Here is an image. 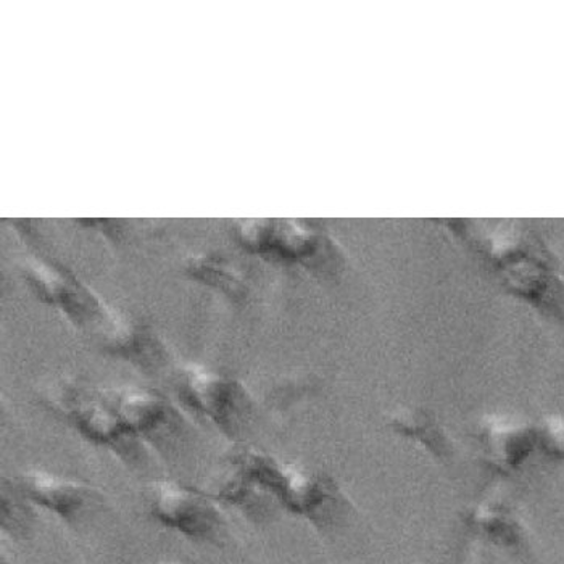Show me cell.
<instances>
[{
  "mask_svg": "<svg viewBox=\"0 0 564 564\" xmlns=\"http://www.w3.org/2000/svg\"><path fill=\"white\" fill-rule=\"evenodd\" d=\"M261 490L273 494L285 510L327 528L343 517L346 497L336 480L312 466L285 463L274 456L243 448L236 452Z\"/></svg>",
  "mask_w": 564,
  "mask_h": 564,
  "instance_id": "obj_1",
  "label": "cell"
},
{
  "mask_svg": "<svg viewBox=\"0 0 564 564\" xmlns=\"http://www.w3.org/2000/svg\"><path fill=\"white\" fill-rule=\"evenodd\" d=\"M48 409L62 414L87 442L109 448L124 462L138 459L139 438L110 405L104 392H94L75 382L52 386L43 397Z\"/></svg>",
  "mask_w": 564,
  "mask_h": 564,
  "instance_id": "obj_2",
  "label": "cell"
},
{
  "mask_svg": "<svg viewBox=\"0 0 564 564\" xmlns=\"http://www.w3.org/2000/svg\"><path fill=\"white\" fill-rule=\"evenodd\" d=\"M177 393L183 405L207 417L232 441L246 433L256 413L252 397L239 381L202 365L183 368Z\"/></svg>",
  "mask_w": 564,
  "mask_h": 564,
  "instance_id": "obj_3",
  "label": "cell"
},
{
  "mask_svg": "<svg viewBox=\"0 0 564 564\" xmlns=\"http://www.w3.org/2000/svg\"><path fill=\"white\" fill-rule=\"evenodd\" d=\"M508 291L535 306H553L563 285L539 243L521 232L494 236L487 249Z\"/></svg>",
  "mask_w": 564,
  "mask_h": 564,
  "instance_id": "obj_4",
  "label": "cell"
},
{
  "mask_svg": "<svg viewBox=\"0 0 564 564\" xmlns=\"http://www.w3.org/2000/svg\"><path fill=\"white\" fill-rule=\"evenodd\" d=\"M152 517L194 541H212L221 534V511L204 490L184 486L177 480H155L149 487Z\"/></svg>",
  "mask_w": 564,
  "mask_h": 564,
  "instance_id": "obj_5",
  "label": "cell"
},
{
  "mask_svg": "<svg viewBox=\"0 0 564 564\" xmlns=\"http://www.w3.org/2000/svg\"><path fill=\"white\" fill-rule=\"evenodd\" d=\"M484 463L499 475L521 471L539 451L538 423L514 413H486L476 424Z\"/></svg>",
  "mask_w": 564,
  "mask_h": 564,
  "instance_id": "obj_6",
  "label": "cell"
},
{
  "mask_svg": "<svg viewBox=\"0 0 564 564\" xmlns=\"http://www.w3.org/2000/svg\"><path fill=\"white\" fill-rule=\"evenodd\" d=\"M132 434L148 438L155 447H172L183 438L186 424L165 395L151 389L117 388L102 391Z\"/></svg>",
  "mask_w": 564,
  "mask_h": 564,
  "instance_id": "obj_7",
  "label": "cell"
},
{
  "mask_svg": "<svg viewBox=\"0 0 564 564\" xmlns=\"http://www.w3.org/2000/svg\"><path fill=\"white\" fill-rule=\"evenodd\" d=\"M24 497L66 522L78 521L99 503L100 494L83 480L64 478L45 469H26L17 479Z\"/></svg>",
  "mask_w": 564,
  "mask_h": 564,
  "instance_id": "obj_8",
  "label": "cell"
},
{
  "mask_svg": "<svg viewBox=\"0 0 564 564\" xmlns=\"http://www.w3.org/2000/svg\"><path fill=\"white\" fill-rule=\"evenodd\" d=\"M28 278L41 299L48 304L61 306L78 325L102 315L104 306L97 301L96 295L90 294L89 289L66 276L62 271L33 263L28 267Z\"/></svg>",
  "mask_w": 564,
  "mask_h": 564,
  "instance_id": "obj_9",
  "label": "cell"
},
{
  "mask_svg": "<svg viewBox=\"0 0 564 564\" xmlns=\"http://www.w3.org/2000/svg\"><path fill=\"white\" fill-rule=\"evenodd\" d=\"M466 528L476 538L500 549H517L524 541V525L513 507L499 499H484L465 511Z\"/></svg>",
  "mask_w": 564,
  "mask_h": 564,
  "instance_id": "obj_10",
  "label": "cell"
},
{
  "mask_svg": "<svg viewBox=\"0 0 564 564\" xmlns=\"http://www.w3.org/2000/svg\"><path fill=\"white\" fill-rule=\"evenodd\" d=\"M386 424L393 434L416 442L435 458L452 454L447 431L433 412L420 405H397L386 414Z\"/></svg>",
  "mask_w": 564,
  "mask_h": 564,
  "instance_id": "obj_11",
  "label": "cell"
},
{
  "mask_svg": "<svg viewBox=\"0 0 564 564\" xmlns=\"http://www.w3.org/2000/svg\"><path fill=\"white\" fill-rule=\"evenodd\" d=\"M539 451L564 463V413H549L538 423Z\"/></svg>",
  "mask_w": 564,
  "mask_h": 564,
  "instance_id": "obj_12",
  "label": "cell"
},
{
  "mask_svg": "<svg viewBox=\"0 0 564 564\" xmlns=\"http://www.w3.org/2000/svg\"><path fill=\"white\" fill-rule=\"evenodd\" d=\"M191 274L197 278L198 281L217 285L228 294L238 295L242 292L238 273L235 270L221 267V264L214 263V261H196V263L191 264Z\"/></svg>",
  "mask_w": 564,
  "mask_h": 564,
  "instance_id": "obj_13",
  "label": "cell"
},
{
  "mask_svg": "<svg viewBox=\"0 0 564 564\" xmlns=\"http://www.w3.org/2000/svg\"><path fill=\"white\" fill-rule=\"evenodd\" d=\"M156 564H193V563L183 562V560H163V562H160Z\"/></svg>",
  "mask_w": 564,
  "mask_h": 564,
  "instance_id": "obj_14",
  "label": "cell"
}]
</instances>
